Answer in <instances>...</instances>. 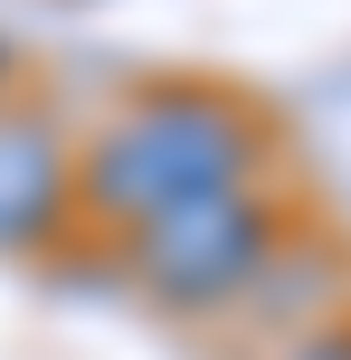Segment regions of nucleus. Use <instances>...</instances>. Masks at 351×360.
Segmentation results:
<instances>
[{"mask_svg":"<svg viewBox=\"0 0 351 360\" xmlns=\"http://www.w3.org/2000/svg\"><path fill=\"white\" fill-rule=\"evenodd\" d=\"M276 162V124L247 105L238 86H143L76 143V209L133 228L162 218L181 199H219V190H257Z\"/></svg>","mask_w":351,"mask_h":360,"instance_id":"obj_1","label":"nucleus"},{"mask_svg":"<svg viewBox=\"0 0 351 360\" xmlns=\"http://www.w3.org/2000/svg\"><path fill=\"white\" fill-rule=\"evenodd\" d=\"M276 247H285V209L266 190L181 199L124 228V285H143L162 313H219L276 266Z\"/></svg>","mask_w":351,"mask_h":360,"instance_id":"obj_2","label":"nucleus"},{"mask_svg":"<svg viewBox=\"0 0 351 360\" xmlns=\"http://www.w3.org/2000/svg\"><path fill=\"white\" fill-rule=\"evenodd\" d=\"M76 218V143L57 133V114L0 105V256L48 247Z\"/></svg>","mask_w":351,"mask_h":360,"instance_id":"obj_3","label":"nucleus"},{"mask_svg":"<svg viewBox=\"0 0 351 360\" xmlns=\"http://www.w3.org/2000/svg\"><path fill=\"white\" fill-rule=\"evenodd\" d=\"M285 360H351V323H323V332H304Z\"/></svg>","mask_w":351,"mask_h":360,"instance_id":"obj_4","label":"nucleus"}]
</instances>
